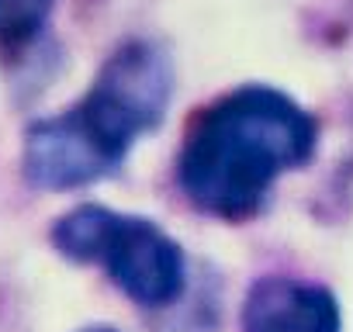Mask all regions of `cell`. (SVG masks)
Here are the masks:
<instances>
[{
    "instance_id": "6da1fadb",
    "label": "cell",
    "mask_w": 353,
    "mask_h": 332,
    "mask_svg": "<svg viewBox=\"0 0 353 332\" xmlns=\"http://www.w3.org/2000/svg\"><path fill=\"white\" fill-rule=\"evenodd\" d=\"M170 94V56L145 39L125 42L73 107L25 128V180L39 191H77L114 174L135 138L163 121Z\"/></svg>"
},
{
    "instance_id": "7a4b0ae2",
    "label": "cell",
    "mask_w": 353,
    "mask_h": 332,
    "mask_svg": "<svg viewBox=\"0 0 353 332\" xmlns=\"http://www.w3.org/2000/svg\"><path fill=\"white\" fill-rule=\"evenodd\" d=\"M312 149L315 121L301 104L274 87H239L188 128L176 184L215 218H246Z\"/></svg>"
},
{
    "instance_id": "3957f363",
    "label": "cell",
    "mask_w": 353,
    "mask_h": 332,
    "mask_svg": "<svg viewBox=\"0 0 353 332\" xmlns=\"http://www.w3.org/2000/svg\"><path fill=\"white\" fill-rule=\"evenodd\" d=\"M52 246L73 263H101L139 304L163 308L184 291V253L156 222L104 205H80L56 218Z\"/></svg>"
},
{
    "instance_id": "277c9868",
    "label": "cell",
    "mask_w": 353,
    "mask_h": 332,
    "mask_svg": "<svg viewBox=\"0 0 353 332\" xmlns=\"http://www.w3.org/2000/svg\"><path fill=\"white\" fill-rule=\"evenodd\" d=\"M336 298L298 277H260L243 301V332H339Z\"/></svg>"
},
{
    "instance_id": "5b68a950",
    "label": "cell",
    "mask_w": 353,
    "mask_h": 332,
    "mask_svg": "<svg viewBox=\"0 0 353 332\" xmlns=\"http://www.w3.org/2000/svg\"><path fill=\"white\" fill-rule=\"evenodd\" d=\"M56 0H0V49H21L42 35Z\"/></svg>"
},
{
    "instance_id": "8992f818",
    "label": "cell",
    "mask_w": 353,
    "mask_h": 332,
    "mask_svg": "<svg viewBox=\"0 0 353 332\" xmlns=\"http://www.w3.org/2000/svg\"><path fill=\"white\" fill-rule=\"evenodd\" d=\"M80 332H118V329H111V325H90V329H80Z\"/></svg>"
}]
</instances>
